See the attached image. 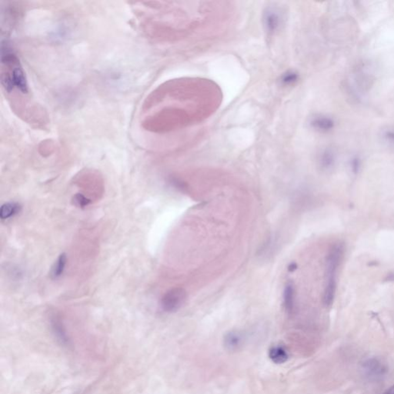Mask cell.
<instances>
[{
  "label": "cell",
  "mask_w": 394,
  "mask_h": 394,
  "mask_svg": "<svg viewBox=\"0 0 394 394\" xmlns=\"http://www.w3.org/2000/svg\"><path fill=\"white\" fill-rule=\"evenodd\" d=\"M222 98L220 87L211 80H171L147 98L144 127L155 133H168L198 124L217 110Z\"/></svg>",
  "instance_id": "6da1fadb"
},
{
  "label": "cell",
  "mask_w": 394,
  "mask_h": 394,
  "mask_svg": "<svg viewBox=\"0 0 394 394\" xmlns=\"http://www.w3.org/2000/svg\"><path fill=\"white\" fill-rule=\"evenodd\" d=\"M140 26L147 37L159 42L180 41L210 23L219 8L215 2H145Z\"/></svg>",
  "instance_id": "7a4b0ae2"
},
{
  "label": "cell",
  "mask_w": 394,
  "mask_h": 394,
  "mask_svg": "<svg viewBox=\"0 0 394 394\" xmlns=\"http://www.w3.org/2000/svg\"><path fill=\"white\" fill-rule=\"evenodd\" d=\"M1 82L14 112L29 123L46 124L44 109L31 100L24 70L9 44L2 43Z\"/></svg>",
  "instance_id": "3957f363"
},
{
  "label": "cell",
  "mask_w": 394,
  "mask_h": 394,
  "mask_svg": "<svg viewBox=\"0 0 394 394\" xmlns=\"http://www.w3.org/2000/svg\"><path fill=\"white\" fill-rule=\"evenodd\" d=\"M345 248L341 243L334 244L330 248L325 261V286L323 291V302L326 306H330L335 299L337 289V277L344 259Z\"/></svg>",
  "instance_id": "277c9868"
},
{
  "label": "cell",
  "mask_w": 394,
  "mask_h": 394,
  "mask_svg": "<svg viewBox=\"0 0 394 394\" xmlns=\"http://www.w3.org/2000/svg\"><path fill=\"white\" fill-rule=\"evenodd\" d=\"M284 12L277 5H269L263 10L262 22L265 32L268 36L278 33L284 24Z\"/></svg>",
  "instance_id": "5b68a950"
},
{
  "label": "cell",
  "mask_w": 394,
  "mask_h": 394,
  "mask_svg": "<svg viewBox=\"0 0 394 394\" xmlns=\"http://www.w3.org/2000/svg\"><path fill=\"white\" fill-rule=\"evenodd\" d=\"M187 298V291L181 287H176L164 294L161 299V307L166 313H173L184 304Z\"/></svg>",
  "instance_id": "8992f818"
},
{
  "label": "cell",
  "mask_w": 394,
  "mask_h": 394,
  "mask_svg": "<svg viewBox=\"0 0 394 394\" xmlns=\"http://www.w3.org/2000/svg\"><path fill=\"white\" fill-rule=\"evenodd\" d=\"M363 374L372 381H379L388 374V367L386 363L377 357L365 360L362 364Z\"/></svg>",
  "instance_id": "52a82bcc"
},
{
  "label": "cell",
  "mask_w": 394,
  "mask_h": 394,
  "mask_svg": "<svg viewBox=\"0 0 394 394\" xmlns=\"http://www.w3.org/2000/svg\"><path fill=\"white\" fill-rule=\"evenodd\" d=\"M311 128L318 133H327L332 131L335 127V121L327 115L316 114L309 119Z\"/></svg>",
  "instance_id": "ba28073f"
},
{
  "label": "cell",
  "mask_w": 394,
  "mask_h": 394,
  "mask_svg": "<svg viewBox=\"0 0 394 394\" xmlns=\"http://www.w3.org/2000/svg\"><path fill=\"white\" fill-rule=\"evenodd\" d=\"M50 325L52 333L56 340L63 346H67L68 344H69V337L60 319L57 316H52L50 320Z\"/></svg>",
  "instance_id": "9c48e42d"
},
{
  "label": "cell",
  "mask_w": 394,
  "mask_h": 394,
  "mask_svg": "<svg viewBox=\"0 0 394 394\" xmlns=\"http://www.w3.org/2000/svg\"><path fill=\"white\" fill-rule=\"evenodd\" d=\"M244 344V337L242 334L237 331H230L226 334L223 339V344L227 350H238Z\"/></svg>",
  "instance_id": "30bf717a"
},
{
  "label": "cell",
  "mask_w": 394,
  "mask_h": 394,
  "mask_svg": "<svg viewBox=\"0 0 394 394\" xmlns=\"http://www.w3.org/2000/svg\"><path fill=\"white\" fill-rule=\"evenodd\" d=\"M319 166L323 171L332 170L336 163V154L331 148H326L320 152L318 158Z\"/></svg>",
  "instance_id": "8fae6325"
},
{
  "label": "cell",
  "mask_w": 394,
  "mask_h": 394,
  "mask_svg": "<svg viewBox=\"0 0 394 394\" xmlns=\"http://www.w3.org/2000/svg\"><path fill=\"white\" fill-rule=\"evenodd\" d=\"M269 358L276 364H283L289 359V353L284 346L276 345L272 346L268 352Z\"/></svg>",
  "instance_id": "7c38bea8"
},
{
  "label": "cell",
  "mask_w": 394,
  "mask_h": 394,
  "mask_svg": "<svg viewBox=\"0 0 394 394\" xmlns=\"http://www.w3.org/2000/svg\"><path fill=\"white\" fill-rule=\"evenodd\" d=\"M284 304L286 311L292 313L295 304V289L291 283H288L284 288Z\"/></svg>",
  "instance_id": "4fadbf2b"
},
{
  "label": "cell",
  "mask_w": 394,
  "mask_h": 394,
  "mask_svg": "<svg viewBox=\"0 0 394 394\" xmlns=\"http://www.w3.org/2000/svg\"><path fill=\"white\" fill-rule=\"evenodd\" d=\"M22 206L17 202H6L1 206L0 218L2 220H8L20 213Z\"/></svg>",
  "instance_id": "5bb4252c"
},
{
  "label": "cell",
  "mask_w": 394,
  "mask_h": 394,
  "mask_svg": "<svg viewBox=\"0 0 394 394\" xmlns=\"http://www.w3.org/2000/svg\"><path fill=\"white\" fill-rule=\"evenodd\" d=\"M67 257L65 253L59 255V257L55 260L51 270V277L52 279H58L62 275L66 267Z\"/></svg>",
  "instance_id": "9a60e30c"
},
{
  "label": "cell",
  "mask_w": 394,
  "mask_h": 394,
  "mask_svg": "<svg viewBox=\"0 0 394 394\" xmlns=\"http://www.w3.org/2000/svg\"><path fill=\"white\" fill-rule=\"evenodd\" d=\"M299 80V73L294 70H288L280 76V82L283 87H289L295 85Z\"/></svg>",
  "instance_id": "2e32d148"
},
{
  "label": "cell",
  "mask_w": 394,
  "mask_h": 394,
  "mask_svg": "<svg viewBox=\"0 0 394 394\" xmlns=\"http://www.w3.org/2000/svg\"><path fill=\"white\" fill-rule=\"evenodd\" d=\"M384 140L389 144L394 145V126H388L382 130Z\"/></svg>",
  "instance_id": "e0dca14e"
},
{
  "label": "cell",
  "mask_w": 394,
  "mask_h": 394,
  "mask_svg": "<svg viewBox=\"0 0 394 394\" xmlns=\"http://www.w3.org/2000/svg\"><path fill=\"white\" fill-rule=\"evenodd\" d=\"M74 202L77 206L83 208L88 206L91 201H90V199L87 198L85 196L83 195V194H76V196L74 197Z\"/></svg>",
  "instance_id": "ac0fdd59"
},
{
  "label": "cell",
  "mask_w": 394,
  "mask_h": 394,
  "mask_svg": "<svg viewBox=\"0 0 394 394\" xmlns=\"http://www.w3.org/2000/svg\"><path fill=\"white\" fill-rule=\"evenodd\" d=\"M361 159L359 157H353L350 161V169L353 173H357L361 168Z\"/></svg>",
  "instance_id": "d6986e66"
},
{
  "label": "cell",
  "mask_w": 394,
  "mask_h": 394,
  "mask_svg": "<svg viewBox=\"0 0 394 394\" xmlns=\"http://www.w3.org/2000/svg\"><path fill=\"white\" fill-rule=\"evenodd\" d=\"M170 182H171V184H173L176 188L178 189L180 191H185L187 189V184H185V182L182 181L180 179L173 177V178H171V180H170Z\"/></svg>",
  "instance_id": "ffe728a7"
},
{
  "label": "cell",
  "mask_w": 394,
  "mask_h": 394,
  "mask_svg": "<svg viewBox=\"0 0 394 394\" xmlns=\"http://www.w3.org/2000/svg\"><path fill=\"white\" fill-rule=\"evenodd\" d=\"M287 269H288L290 272H294L297 269V265H296V263H291V264L288 266V268Z\"/></svg>",
  "instance_id": "44dd1931"
},
{
  "label": "cell",
  "mask_w": 394,
  "mask_h": 394,
  "mask_svg": "<svg viewBox=\"0 0 394 394\" xmlns=\"http://www.w3.org/2000/svg\"><path fill=\"white\" fill-rule=\"evenodd\" d=\"M384 394H394V384L388 390V391H386V392L384 393Z\"/></svg>",
  "instance_id": "7402d4cb"
}]
</instances>
